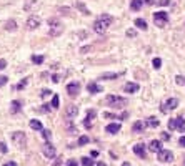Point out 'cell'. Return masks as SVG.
<instances>
[{
  "label": "cell",
  "mask_w": 185,
  "mask_h": 166,
  "mask_svg": "<svg viewBox=\"0 0 185 166\" xmlns=\"http://www.w3.org/2000/svg\"><path fill=\"white\" fill-rule=\"evenodd\" d=\"M178 106V100L177 98H168V100H165L163 103H162V113H168V111H172L175 110Z\"/></svg>",
  "instance_id": "8992f818"
},
{
  "label": "cell",
  "mask_w": 185,
  "mask_h": 166,
  "mask_svg": "<svg viewBox=\"0 0 185 166\" xmlns=\"http://www.w3.org/2000/svg\"><path fill=\"white\" fill-rule=\"evenodd\" d=\"M7 81H8V78H7L5 75H0V86H2V85H5Z\"/></svg>",
  "instance_id": "ab89813d"
},
{
  "label": "cell",
  "mask_w": 185,
  "mask_h": 166,
  "mask_svg": "<svg viewBox=\"0 0 185 166\" xmlns=\"http://www.w3.org/2000/svg\"><path fill=\"white\" fill-rule=\"evenodd\" d=\"M139 88H140V86H139V83H125V86H124V91H125V93H135V91H139Z\"/></svg>",
  "instance_id": "ac0fdd59"
},
{
  "label": "cell",
  "mask_w": 185,
  "mask_h": 166,
  "mask_svg": "<svg viewBox=\"0 0 185 166\" xmlns=\"http://www.w3.org/2000/svg\"><path fill=\"white\" fill-rule=\"evenodd\" d=\"M20 110H22V101H20V100H13L12 105H10V111L15 115V113H18Z\"/></svg>",
  "instance_id": "7402d4cb"
},
{
  "label": "cell",
  "mask_w": 185,
  "mask_h": 166,
  "mask_svg": "<svg viewBox=\"0 0 185 166\" xmlns=\"http://www.w3.org/2000/svg\"><path fill=\"white\" fill-rule=\"evenodd\" d=\"M120 128H122L120 123H110V125H107L105 131H107V133H110V135H115V133H119V131H120Z\"/></svg>",
  "instance_id": "ffe728a7"
},
{
  "label": "cell",
  "mask_w": 185,
  "mask_h": 166,
  "mask_svg": "<svg viewBox=\"0 0 185 166\" xmlns=\"http://www.w3.org/2000/svg\"><path fill=\"white\" fill-rule=\"evenodd\" d=\"M50 93H52V91H50V90H43V91H42V93H40V95H42V98H47V96H48V95H50Z\"/></svg>",
  "instance_id": "7bdbcfd3"
},
{
  "label": "cell",
  "mask_w": 185,
  "mask_h": 166,
  "mask_svg": "<svg viewBox=\"0 0 185 166\" xmlns=\"http://www.w3.org/2000/svg\"><path fill=\"white\" fill-rule=\"evenodd\" d=\"M147 125L150 126V128H157V126L160 125V121L155 118V116H150V118L147 120Z\"/></svg>",
  "instance_id": "d4e9b609"
},
{
  "label": "cell",
  "mask_w": 185,
  "mask_h": 166,
  "mask_svg": "<svg viewBox=\"0 0 185 166\" xmlns=\"http://www.w3.org/2000/svg\"><path fill=\"white\" fill-rule=\"evenodd\" d=\"M64 32V25L58 18H48V33L50 37H58Z\"/></svg>",
  "instance_id": "3957f363"
},
{
  "label": "cell",
  "mask_w": 185,
  "mask_h": 166,
  "mask_svg": "<svg viewBox=\"0 0 185 166\" xmlns=\"http://www.w3.org/2000/svg\"><path fill=\"white\" fill-rule=\"evenodd\" d=\"M97 166H107V164L104 163V161H100V163H97Z\"/></svg>",
  "instance_id": "816d5d0a"
},
{
  "label": "cell",
  "mask_w": 185,
  "mask_h": 166,
  "mask_svg": "<svg viewBox=\"0 0 185 166\" xmlns=\"http://www.w3.org/2000/svg\"><path fill=\"white\" fill-rule=\"evenodd\" d=\"M42 151H43V154H45L48 159H53V158H55V154H57L55 146H53V145L50 143V141H47V143L42 146Z\"/></svg>",
  "instance_id": "52a82bcc"
},
{
  "label": "cell",
  "mask_w": 185,
  "mask_h": 166,
  "mask_svg": "<svg viewBox=\"0 0 185 166\" xmlns=\"http://www.w3.org/2000/svg\"><path fill=\"white\" fill-rule=\"evenodd\" d=\"M87 143H89V136H80V138H79V143H77V146H84V145H87Z\"/></svg>",
  "instance_id": "d6a6232c"
},
{
  "label": "cell",
  "mask_w": 185,
  "mask_h": 166,
  "mask_svg": "<svg viewBox=\"0 0 185 166\" xmlns=\"http://www.w3.org/2000/svg\"><path fill=\"white\" fill-rule=\"evenodd\" d=\"M53 166H60V159H57V163L53 164Z\"/></svg>",
  "instance_id": "f5cc1de1"
},
{
  "label": "cell",
  "mask_w": 185,
  "mask_h": 166,
  "mask_svg": "<svg viewBox=\"0 0 185 166\" xmlns=\"http://www.w3.org/2000/svg\"><path fill=\"white\" fill-rule=\"evenodd\" d=\"M25 25H27L28 30H35V28L40 27V18H38L37 15H30V17H28V20H27Z\"/></svg>",
  "instance_id": "9c48e42d"
},
{
  "label": "cell",
  "mask_w": 185,
  "mask_h": 166,
  "mask_svg": "<svg viewBox=\"0 0 185 166\" xmlns=\"http://www.w3.org/2000/svg\"><path fill=\"white\" fill-rule=\"evenodd\" d=\"M58 105H60V98H58V95H53L52 96V108H58Z\"/></svg>",
  "instance_id": "4dcf8cb0"
},
{
  "label": "cell",
  "mask_w": 185,
  "mask_h": 166,
  "mask_svg": "<svg viewBox=\"0 0 185 166\" xmlns=\"http://www.w3.org/2000/svg\"><path fill=\"white\" fill-rule=\"evenodd\" d=\"M5 30H8V32H15V30H17V23H15V20H8V22L5 23Z\"/></svg>",
  "instance_id": "484cf974"
},
{
  "label": "cell",
  "mask_w": 185,
  "mask_h": 166,
  "mask_svg": "<svg viewBox=\"0 0 185 166\" xmlns=\"http://www.w3.org/2000/svg\"><path fill=\"white\" fill-rule=\"evenodd\" d=\"M5 67H7V62L3 60V58H0V70H3Z\"/></svg>",
  "instance_id": "ee69618b"
},
{
  "label": "cell",
  "mask_w": 185,
  "mask_h": 166,
  "mask_svg": "<svg viewBox=\"0 0 185 166\" xmlns=\"http://www.w3.org/2000/svg\"><path fill=\"white\" fill-rule=\"evenodd\" d=\"M8 148H7V145L3 143V141H0V153H7Z\"/></svg>",
  "instance_id": "8d00e7d4"
},
{
  "label": "cell",
  "mask_w": 185,
  "mask_h": 166,
  "mask_svg": "<svg viewBox=\"0 0 185 166\" xmlns=\"http://www.w3.org/2000/svg\"><path fill=\"white\" fill-rule=\"evenodd\" d=\"M175 120H177V130L183 131L185 130V120H183V116H178V118H175Z\"/></svg>",
  "instance_id": "f1b7e54d"
},
{
  "label": "cell",
  "mask_w": 185,
  "mask_h": 166,
  "mask_svg": "<svg viewBox=\"0 0 185 166\" xmlns=\"http://www.w3.org/2000/svg\"><path fill=\"white\" fill-rule=\"evenodd\" d=\"M157 159L160 161V163H170V161L173 159V153L170 150H160Z\"/></svg>",
  "instance_id": "ba28073f"
},
{
  "label": "cell",
  "mask_w": 185,
  "mask_h": 166,
  "mask_svg": "<svg viewBox=\"0 0 185 166\" xmlns=\"http://www.w3.org/2000/svg\"><path fill=\"white\" fill-rule=\"evenodd\" d=\"M135 35H137V32H135L134 28H129L127 30V37H135Z\"/></svg>",
  "instance_id": "60d3db41"
},
{
  "label": "cell",
  "mask_w": 185,
  "mask_h": 166,
  "mask_svg": "<svg viewBox=\"0 0 185 166\" xmlns=\"http://www.w3.org/2000/svg\"><path fill=\"white\" fill-rule=\"evenodd\" d=\"M105 101H107V105H109L110 108H117V110L127 106V103H129L127 98H124V96H117V95H109Z\"/></svg>",
  "instance_id": "7a4b0ae2"
},
{
  "label": "cell",
  "mask_w": 185,
  "mask_h": 166,
  "mask_svg": "<svg viewBox=\"0 0 185 166\" xmlns=\"http://www.w3.org/2000/svg\"><path fill=\"white\" fill-rule=\"evenodd\" d=\"M148 150L152 151V153H158V151L162 150V141L152 140V141H150V145H148Z\"/></svg>",
  "instance_id": "d6986e66"
},
{
  "label": "cell",
  "mask_w": 185,
  "mask_h": 166,
  "mask_svg": "<svg viewBox=\"0 0 185 166\" xmlns=\"http://www.w3.org/2000/svg\"><path fill=\"white\" fill-rule=\"evenodd\" d=\"M64 115H65V118H67V120H72V118H75V116L79 115V108H77L75 105H69V106L65 108Z\"/></svg>",
  "instance_id": "8fae6325"
},
{
  "label": "cell",
  "mask_w": 185,
  "mask_h": 166,
  "mask_svg": "<svg viewBox=\"0 0 185 166\" xmlns=\"http://www.w3.org/2000/svg\"><path fill=\"white\" fill-rule=\"evenodd\" d=\"M75 5H77V8H79V10H80L82 13H84V15H90V10H89V8H87L82 2H77Z\"/></svg>",
  "instance_id": "83f0119b"
},
{
  "label": "cell",
  "mask_w": 185,
  "mask_h": 166,
  "mask_svg": "<svg viewBox=\"0 0 185 166\" xmlns=\"http://www.w3.org/2000/svg\"><path fill=\"white\" fill-rule=\"evenodd\" d=\"M65 126H67V131H69L70 135H77V128H75L74 125H72V120H67Z\"/></svg>",
  "instance_id": "4316f807"
},
{
  "label": "cell",
  "mask_w": 185,
  "mask_h": 166,
  "mask_svg": "<svg viewBox=\"0 0 185 166\" xmlns=\"http://www.w3.org/2000/svg\"><path fill=\"white\" fill-rule=\"evenodd\" d=\"M95 115H97L95 110H89V111H87V116H85V120H84V126H85L87 130L92 128V121L95 120Z\"/></svg>",
  "instance_id": "7c38bea8"
},
{
  "label": "cell",
  "mask_w": 185,
  "mask_h": 166,
  "mask_svg": "<svg viewBox=\"0 0 185 166\" xmlns=\"http://www.w3.org/2000/svg\"><path fill=\"white\" fill-rule=\"evenodd\" d=\"M122 166H130V163H127V161H125V163H124V164H122Z\"/></svg>",
  "instance_id": "db71d44e"
},
{
  "label": "cell",
  "mask_w": 185,
  "mask_h": 166,
  "mask_svg": "<svg viewBox=\"0 0 185 166\" xmlns=\"http://www.w3.org/2000/svg\"><path fill=\"white\" fill-rule=\"evenodd\" d=\"M67 93L70 96H77L80 93V83H77V81L69 83V85H67Z\"/></svg>",
  "instance_id": "30bf717a"
},
{
  "label": "cell",
  "mask_w": 185,
  "mask_h": 166,
  "mask_svg": "<svg viewBox=\"0 0 185 166\" xmlns=\"http://www.w3.org/2000/svg\"><path fill=\"white\" fill-rule=\"evenodd\" d=\"M152 65H153V68H158L162 67V60H160V58H153V62H152Z\"/></svg>",
  "instance_id": "d590c367"
},
{
  "label": "cell",
  "mask_w": 185,
  "mask_h": 166,
  "mask_svg": "<svg viewBox=\"0 0 185 166\" xmlns=\"http://www.w3.org/2000/svg\"><path fill=\"white\" fill-rule=\"evenodd\" d=\"M134 23H135V27L140 28V30H144V32L148 28V27H147V22H145L144 18H135V22H134Z\"/></svg>",
  "instance_id": "603a6c76"
},
{
  "label": "cell",
  "mask_w": 185,
  "mask_h": 166,
  "mask_svg": "<svg viewBox=\"0 0 185 166\" xmlns=\"http://www.w3.org/2000/svg\"><path fill=\"white\" fill-rule=\"evenodd\" d=\"M144 2H145V3H147V5H153V3H155V2H157V0H144Z\"/></svg>",
  "instance_id": "c3c4849f"
},
{
  "label": "cell",
  "mask_w": 185,
  "mask_h": 166,
  "mask_svg": "<svg viewBox=\"0 0 185 166\" xmlns=\"http://www.w3.org/2000/svg\"><path fill=\"white\" fill-rule=\"evenodd\" d=\"M124 75V71H117V73H102L100 75V80H117Z\"/></svg>",
  "instance_id": "e0dca14e"
},
{
  "label": "cell",
  "mask_w": 185,
  "mask_h": 166,
  "mask_svg": "<svg viewBox=\"0 0 185 166\" xmlns=\"http://www.w3.org/2000/svg\"><path fill=\"white\" fill-rule=\"evenodd\" d=\"M43 60H45V58H43L42 55H32V62H33V63H37V65L43 63Z\"/></svg>",
  "instance_id": "1f68e13d"
},
{
  "label": "cell",
  "mask_w": 185,
  "mask_h": 166,
  "mask_svg": "<svg viewBox=\"0 0 185 166\" xmlns=\"http://www.w3.org/2000/svg\"><path fill=\"white\" fill-rule=\"evenodd\" d=\"M12 141H13V145H15L18 150H22V148H25V145H27V136H25L23 131H13L12 133Z\"/></svg>",
  "instance_id": "277c9868"
},
{
  "label": "cell",
  "mask_w": 185,
  "mask_h": 166,
  "mask_svg": "<svg viewBox=\"0 0 185 166\" xmlns=\"http://www.w3.org/2000/svg\"><path fill=\"white\" fill-rule=\"evenodd\" d=\"M87 90H89V93H92V95H97V93H102V91H104V88L95 81L89 83V85H87Z\"/></svg>",
  "instance_id": "9a60e30c"
},
{
  "label": "cell",
  "mask_w": 185,
  "mask_h": 166,
  "mask_svg": "<svg viewBox=\"0 0 185 166\" xmlns=\"http://www.w3.org/2000/svg\"><path fill=\"white\" fill-rule=\"evenodd\" d=\"M134 153L137 156H140V158H145V156H147V148H145V145L139 143V145L134 146Z\"/></svg>",
  "instance_id": "2e32d148"
},
{
  "label": "cell",
  "mask_w": 185,
  "mask_h": 166,
  "mask_svg": "<svg viewBox=\"0 0 185 166\" xmlns=\"http://www.w3.org/2000/svg\"><path fill=\"white\" fill-rule=\"evenodd\" d=\"M147 121H144V120H139V121H135L134 126H132V131L134 133H144V130L147 128Z\"/></svg>",
  "instance_id": "4fadbf2b"
},
{
  "label": "cell",
  "mask_w": 185,
  "mask_h": 166,
  "mask_svg": "<svg viewBox=\"0 0 185 166\" xmlns=\"http://www.w3.org/2000/svg\"><path fill=\"white\" fill-rule=\"evenodd\" d=\"M38 7H40V2H38V0H27L25 5H23V10L25 12H33Z\"/></svg>",
  "instance_id": "5bb4252c"
},
{
  "label": "cell",
  "mask_w": 185,
  "mask_h": 166,
  "mask_svg": "<svg viewBox=\"0 0 185 166\" xmlns=\"http://www.w3.org/2000/svg\"><path fill=\"white\" fill-rule=\"evenodd\" d=\"M112 22H114V18H112V15H109V13L100 15V17L94 22V32H97V33H105L107 28L112 25Z\"/></svg>",
  "instance_id": "6da1fadb"
},
{
  "label": "cell",
  "mask_w": 185,
  "mask_h": 166,
  "mask_svg": "<svg viewBox=\"0 0 185 166\" xmlns=\"http://www.w3.org/2000/svg\"><path fill=\"white\" fill-rule=\"evenodd\" d=\"M67 166H80V164H79V161H77V159H69V161H67Z\"/></svg>",
  "instance_id": "f35d334b"
},
{
  "label": "cell",
  "mask_w": 185,
  "mask_h": 166,
  "mask_svg": "<svg viewBox=\"0 0 185 166\" xmlns=\"http://www.w3.org/2000/svg\"><path fill=\"white\" fill-rule=\"evenodd\" d=\"M153 23L157 27H165L168 23V13L167 12H155L153 13Z\"/></svg>",
  "instance_id": "5b68a950"
},
{
  "label": "cell",
  "mask_w": 185,
  "mask_h": 166,
  "mask_svg": "<svg viewBox=\"0 0 185 166\" xmlns=\"http://www.w3.org/2000/svg\"><path fill=\"white\" fill-rule=\"evenodd\" d=\"M178 145L182 146V148H185V136H180V140H178Z\"/></svg>",
  "instance_id": "f6af8a7d"
},
{
  "label": "cell",
  "mask_w": 185,
  "mask_h": 166,
  "mask_svg": "<svg viewBox=\"0 0 185 166\" xmlns=\"http://www.w3.org/2000/svg\"><path fill=\"white\" fill-rule=\"evenodd\" d=\"M82 166H95V161L90 159L89 156H84L82 158Z\"/></svg>",
  "instance_id": "f546056e"
},
{
  "label": "cell",
  "mask_w": 185,
  "mask_h": 166,
  "mask_svg": "<svg viewBox=\"0 0 185 166\" xmlns=\"http://www.w3.org/2000/svg\"><path fill=\"white\" fill-rule=\"evenodd\" d=\"M30 128L35 130V131H42L43 126H42V123L38 120H30Z\"/></svg>",
  "instance_id": "cb8c5ba5"
},
{
  "label": "cell",
  "mask_w": 185,
  "mask_h": 166,
  "mask_svg": "<svg viewBox=\"0 0 185 166\" xmlns=\"http://www.w3.org/2000/svg\"><path fill=\"white\" fill-rule=\"evenodd\" d=\"M158 5H162V7H167L168 5V3H170V0H158Z\"/></svg>",
  "instance_id": "b9f144b4"
},
{
  "label": "cell",
  "mask_w": 185,
  "mask_h": 166,
  "mask_svg": "<svg viewBox=\"0 0 185 166\" xmlns=\"http://www.w3.org/2000/svg\"><path fill=\"white\" fill-rule=\"evenodd\" d=\"M175 81H177V85H183V83H185V78L183 76H175Z\"/></svg>",
  "instance_id": "74e56055"
},
{
  "label": "cell",
  "mask_w": 185,
  "mask_h": 166,
  "mask_svg": "<svg viewBox=\"0 0 185 166\" xmlns=\"http://www.w3.org/2000/svg\"><path fill=\"white\" fill-rule=\"evenodd\" d=\"M162 140H165V141L170 140V135H168V133H162Z\"/></svg>",
  "instance_id": "7dc6e473"
},
{
  "label": "cell",
  "mask_w": 185,
  "mask_h": 166,
  "mask_svg": "<svg viewBox=\"0 0 185 166\" xmlns=\"http://www.w3.org/2000/svg\"><path fill=\"white\" fill-rule=\"evenodd\" d=\"M52 81L58 83V81H60V76H58V75H53V76H52Z\"/></svg>",
  "instance_id": "bcb514c9"
},
{
  "label": "cell",
  "mask_w": 185,
  "mask_h": 166,
  "mask_svg": "<svg viewBox=\"0 0 185 166\" xmlns=\"http://www.w3.org/2000/svg\"><path fill=\"white\" fill-rule=\"evenodd\" d=\"M42 136L45 138L47 141H50V138H52V131L50 130H42Z\"/></svg>",
  "instance_id": "836d02e7"
},
{
  "label": "cell",
  "mask_w": 185,
  "mask_h": 166,
  "mask_svg": "<svg viewBox=\"0 0 185 166\" xmlns=\"http://www.w3.org/2000/svg\"><path fill=\"white\" fill-rule=\"evenodd\" d=\"M3 166H17L15 163H13V161H8V163H5V164H3Z\"/></svg>",
  "instance_id": "f907efd6"
},
{
  "label": "cell",
  "mask_w": 185,
  "mask_h": 166,
  "mask_svg": "<svg viewBox=\"0 0 185 166\" xmlns=\"http://www.w3.org/2000/svg\"><path fill=\"white\" fill-rule=\"evenodd\" d=\"M27 83H28V78H23V80H22L20 83H18V85L15 86V88H17V90H22V88H25V86H27Z\"/></svg>",
  "instance_id": "e575fe53"
},
{
  "label": "cell",
  "mask_w": 185,
  "mask_h": 166,
  "mask_svg": "<svg viewBox=\"0 0 185 166\" xmlns=\"http://www.w3.org/2000/svg\"><path fill=\"white\" fill-rule=\"evenodd\" d=\"M144 5V0H130V10L134 12H139Z\"/></svg>",
  "instance_id": "44dd1931"
},
{
  "label": "cell",
  "mask_w": 185,
  "mask_h": 166,
  "mask_svg": "<svg viewBox=\"0 0 185 166\" xmlns=\"http://www.w3.org/2000/svg\"><path fill=\"white\" fill-rule=\"evenodd\" d=\"M42 106H43V108H42V111H45V113H47L48 110H50V105H42Z\"/></svg>",
  "instance_id": "681fc988"
}]
</instances>
